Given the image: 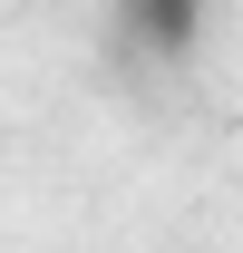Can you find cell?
<instances>
[{
    "label": "cell",
    "mask_w": 243,
    "mask_h": 253,
    "mask_svg": "<svg viewBox=\"0 0 243 253\" xmlns=\"http://www.w3.org/2000/svg\"><path fill=\"white\" fill-rule=\"evenodd\" d=\"M195 20H204V0H126V30L146 39V49H195Z\"/></svg>",
    "instance_id": "obj_1"
}]
</instances>
